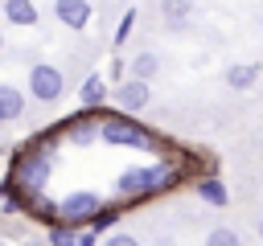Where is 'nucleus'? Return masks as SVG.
<instances>
[{
    "mask_svg": "<svg viewBox=\"0 0 263 246\" xmlns=\"http://www.w3.org/2000/svg\"><path fill=\"white\" fill-rule=\"evenodd\" d=\"M115 98H119V107H123V111H144V107H148V98H152V90H148V82L127 78V82L115 90Z\"/></svg>",
    "mask_w": 263,
    "mask_h": 246,
    "instance_id": "0eeeda50",
    "label": "nucleus"
},
{
    "mask_svg": "<svg viewBox=\"0 0 263 246\" xmlns=\"http://www.w3.org/2000/svg\"><path fill=\"white\" fill-rule=\"evenodd\" d=\"M62 86H66V78H62V70H58V66H49V61H37V66L29 70V90H33V98H41V102H53V98L62 94Z\"/></svg>",
    "mask_w": 263,
    "mask_h": 246,
    "instance_id": "20e7f679",
    "label": "nucleus"
},
{
    "mask_svg": "<svg viewBox=\"0 0 263 246\" xmlns=\"http://www.w3.org/2000/svg\"><path fill=\"white\" fill-rule=\"evenodd\" d=\"M21 111H25V94L16 86H0V119L12 123V119H21Z\"/></svg>",
    "mask_w": 263,
    "mask_h": 246,
    "instance_id": "6e6552de",
    "label": "nucleus"
},
{
    "mask_svg": "<svg viewBox=\"0 0 263 246\" xmlns=\"http://www.w3.org/2000/svg\"><path fill=\"white\" fill-rule=\"evenodd\" d=\"M49 246H78L74 225H53V230H49Z\"/></svg>",
    "mask_w": 263,
    "mask_h": 246,
    "instance_id": "dca6fc26",
    "label": "nucleus"
},
{
    "mask_svg": "<svg viewBox=\"0 0 263 246\" xmlns=\"http://www.w3.org/2000/svg\"><path fill=\"white\" fill-rule=\"evenodd\" d=\"M99 135H103L107 144H123V148H144V152L156 148L152 135H144L140 127H132V123H123V119H107V123L99 127Z\"/></svg>",
    "mask_w": 263,
    "mask_h": 246,
    "instance_id": "39448f33",
    "label": "nucleus"
},
{
    "mask_svg": "<svg viewBox=\"0 0 263 246\" xmlns=\"http://www.w3.org/2000/svg\"><path fill=\"white\" fill-rule=\"evenodd\" d=\"M62 221L66 225H90L103 209H107V201L99 197V193H90V189H78V193H66L62 201Z\"/></svg>",
    "mask_w": 263,
    "mask_h": 246,
    "instance_id": "7ed1b4c3",
    "label": "nucleus"
},
{
    "mask_svg": "<svg viewBox=\"0 0 263 246\" xmlns=\"http://www.w3.org/2000/svg\"><path fill=\"white\" fill-rule=\"evenodd\" d=\"M119 213H123V209H119V205H107V209H103V213H99V217H95V221H90V234H95V238H99V234H103V230H111V225H115V221H119Z\"/></svg>",
    "mask_w": 263,
    "mask_h": 246,
    "instance_id": "2eb2a0df",
    "label": "nucleus"
},
{
    "mask_svg": "<svg viewBox=\"0 0 263 246\" xmlns=\"http://www.w3.org/2000/svg\"><path fill=\"white\" fill-rule=\"evenodd\" d=\"M132 25H136V8H132V12H123V20H119V29H115V45H123V41H127Z\"/></svg>",
    "mask_w": 263,
    "mask_h": 246,
    "instance_id": "f3484780",
    "label": "nucleus"
},
{
    "mask_svg": "<svg viewBox=\"0 0 263 246\" xmlns=\"http://www.w3.org/2000/svg\"><path fill=\"white\" fill-rule=\"evenodd\" d=\"M25 246H49V242H25Z\"/></svg>",
    "mask_w": 263,
    "mask_h": 246,
    "instance_id": "aec40b11",
    "label": "nucleus"
},
{
    "mask_svg": "<svg viewBox=\"0 0 263 246\" xmlns=\"http://www.w3.org/2000/svg\"><path fill=\"white\" fill-rule=\"evenodd\" d=\"M78 246H95V234H78Z\"/></svg>",
    "mask_w": 263,
    "mask_h": 246,
    "instance_id": "6ab92c4d",
    "label": "nucleus"
},
{
    "mask_svg": "<svg viewBox=\"0 0 263 246\" xmlns=\"http://www.w3.org/2000/svg\"><path fill=\"white\" fill-rule=\"evenodd\" d=\"M156 70H160V57H156V53H140V57H132V78H136V82H148Z\"/></svg>",
    "mask_w": 263,
    "mask_h": 246,
    "instance_id": "f8f14e48",
    "label": "nucleus"
},
{
    "mask_svg": "<svg viewBox=\"0 0 263 246\" xmlns=\"http://www.w3.org/2000/svg\"><path fill=\"white\" fill-rule=\"evenodd\" d=\"M107 98V82L99 78V74H90L86 82H82V107H99Z\"/></svg>",
    "mask_w": 263,
    "mask_h": 246,
    "instance_id": "ddd939ff",
    "label": "nucleus"
},
{
    "mask_svg": "<svg viewBox=\"0 0 263 246\" xmlns=\"http://www.w3.org/2000/svg\"><path fill=\"white\" fill-rule=\"evenodd\" d=\"M53 12H58V20L66 29H86V20L95 16V4H86V0H58Z\"/></svg>",
    "mask_w": 263,
    "mask_h": 246,
    "instance_id": "423d86ee",
    "label": "nucleus"
},
{
    "mask_svg": "<svg viewBox=\"0 0 263 246\" xmlns=\"http://www.w3.org/2000/svg\"><path fill=\"white\" fill-rule=\"evenodd\" d=\"M173 184H177V168L168 160L148 164V168H127L119 176V193H127V197H152V193H164Z\"/></svg>",
    "mask_w": 263,
    "mask_h": 246,
    "instance_id": "f257e3e1",
    "label": "nucleus"
},
{
    "mask_svg": "<svg viewBox=\"0 0 263 246\" xmlns=\"http://www.w3.org/2000/svg\"><path fill=\"white\" fill-rule=\"evenodd\" d=\"M197 197L205 201V205H230V193H226V184L218 180V176H205V180H197Z\"/></svg>",
    "mask_w": 263,
    "mask_h": 246,
    "instance_id": "1a4fd4ad",
    "label": "nucleus"
},
{
    "mask_svg": "<svg viewBox=\"0 0 263 246\" xmlns=\"http://www.w3.org/2000/svg\"><path fill=\"white\" fill-rule=\"evenodd\" d=\"M103 246H140V238H132V234H111Z\"/></svg>",
    "mask_w": 263,
    "mask_h": 246,
    "instance_id": "a211bd4d",
    "label": "nucleus"
},
{
    "mask_svg": "<svg viewBox=\"0 0 263 246\" xmlns=\"http://www.w3.org/2000/svg\"><path fill=\"white\" fill-rule=\"evenodd\" d=\"M205 246H242V242H238V230L234 225H214L205 234Z\"/></svg>",
    "mask_w": 263,
    "mask_h": 246,
    "instance_id": "4468645a",
    "label": "nucleus"
},
{
    "mask_svg": "<svg viewBox=\"0 0 263 246\" xmlns=\"http://www.w3.org/2000/svg\"><path fill=\"white\" fill-rule=\"evenodd\" d=\"M255 78H259V66H255V61H242V66H230V70H226V82H230L234 90L255 86Z\"/></svg>",
    "mask_w": 263,
    "mask_h": 246,
    "instance_id": "9b49d317",
    "label": "nucleus"
},
{
    "mask_svg": "<svg viewBox=\"0 0 263 246\" xmlns=\"http://www.w3.org/2000/svg\"><path fill=\"white\" fill-rule=\"evenodd\" d=\"M255 230H259V238H263V217H259V225H255Z\"/></svg>",
    "mask_w": 263,
    "mask_h": 246,
    "instance_id": "412c9836",
    "label": "nucleus"
},
{
    "mask_svg": "<svg viewBox=\"0 0 263 246\" xmlns=\"http://www.w3.org/2000/svg\"><path fill=\"white\" fill-rule=\"evenodd\" d=\"M45 176H49V156L45 152H33L25 160H12V168H8L4 180H12V189L16 193H29V201H33V197H41Z\"/></svg>",
    "mask_w": 263,
    "mask_h": 246,
    "instance_id": "f03ea898",
    "label": "nucleus"
},
{
    "mask_svg": "<svg viewBox=\"0 0 263 246\" xmlns=\"http://www.w3.org/2000/svg\"><path fill=\"white\" fill-rule=\"evenodd\" d=\"M4 16L12 25H37V4H29V0H4Z\"/></svg>",
    "mask_w": 263,
    "mask_h": 246,
    "instance_id": "9d476101",
    "label": "nucleus"
}]
</instances>
